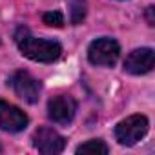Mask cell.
Returning a JSON list of instances; mask_svg holds the SVG:
<instances>
[{
    "instance_id": "obj_1",
    "label": "cell",
    "mask_w": 155,
    "mask_h": 155,
    "mask_svg": "<svg viewBox=\"0 0 155 155\" xmlns=\"http://www.w3.org/2000/svg\"><path fill=\"white\" fill-rule=\"evenodd\" d=\"M15 42L24 57L35 60V62H55L60 53L62 46L55 40L37 38L29 33L28 28H18L15 33Z\"/></svg>"
},
{
    "instance_id": "obj_2",
    "label": "cell",
    "mask_w": 155,
    "mask_h": 155,
    "mask_svg": "<svg viewBox=\"0 0 155 155\" xmlns=\"http://www.w3.org/2000/svg\"><path fill=\"white\" fill-rule=\"evenodd\" d=\"M148 133V119L144 115H131L115 126V137L122 146L137 144Z\"/></svg>"
},
{
    "instance_id": "obj_3",
    "label": "cell",
    "mask_w": 155,
    "mask_h": 155,
    "mask_svg": "<svg viewBox=\"0 0 155 155\" xmlns=\"http://www.w3.org/2000/svg\"><path fill=\"white\" fill-rule=\"evenodd\" d=\"M120 48L113 38L102 37L90 44L88 48V58L93 66H113L119 60Z\"/></svg>"
},
{
    "instance_id": "obj_4",
    "label": "cell",
    "mask_w": 155,
    "mask_h": 155,
    "mask_svg": "<svg viewBox=\"0 0 155 155\" xmlns=\"http://www.w3.org/2000/svg\"><path fill=\"white\" fill-rule=\"evenodd\" d=\"M9 86L15 90V93L22 101H26L29 104H35L40 97V91H42L40 82L28 71H15L9 79Z\"/></svg>"
},
{
    "instance_id": "obj_5",
    "label": "cell",
    "mask_w": 155,
    "mask_h": 155,
    "mask_svg": "<svg viewBox=\"0 0 155 155\" xmlns=\"http://www.w3.org/2000/svg\"><path fill=\"white\" fill-rule=\"evenodd\" d=\"M75 113H77V101L69 95H58L48 102V117L55 124H69Z\"/></svg>"
},
{
    "instance_id": "obj_6",
    "label": "cell",
    "mask_w": 155,
    "mask_h": 155,
    "mask_svg": "<svg viewBox=\"0 0 155 155\" xmlns=\"http://www.w3.org/2000/svg\"><path fill=\"white\" fill-rule=\"evenodd\" d=\"M33 146L44 155H57L64 150L66 139L51 128H38L33 135Z\"/></svg>"
},
{
    "instance_id": "obj_7",
    "label": "cell",
    "mask_w": 155,
    "mask_h": 155,
    "mask_svg": "<svg viewBox=\"0 0 155 155\" xmlns=\"http://www.w3.org/2000/svg\"><path fill=\"white\" fill-rule=\"evenodd\" d=\"M28 122H29V119L20 108L9 104L6 101H0V130L17 133V131H22L28 126Z\"/></svg>"
},
{
    "instance_id": "obj_8",
    "label": "cell",
    "mask_w": 155,
    "mask_h": 155,
    "mask_svg": "<svg viewBox=\"0 0 155 155\" xmlns=\"http://www.w3.org/2000/svg\"><path fill=\"white\" fill-rule=\"evenodd\" d=\"M155 64V53L150 48H140V49H133L126 60H124V71L131 73V75H144L148 71H151Z\"/></svg>"
},
{
    "instance_id": "obj_9",
    "label": "cell",
    "mask_w": 155,
    "mask_h": 155,
    "mask_svg": "<svg viewBox=\"0 0 155 155\" xmlns=\"http://www.w3.org/2000/svg\"><path fill=\"white\" fill-rule=\"evenodd\" d=\"M108 151H110L108 146L101 139H91V140H88V142H84L77 148V153H97V155L101 153V155H106Z\"/></svg>"
},
{
    "instance_id": "obj_10",
    "label": "cell",
    "mask_w": 155,
    "mask_h": 155,
    "mask_svg": "<svg viewBox=\"0 0 155 155\" xmlns=\"http://www.w3.org/2000/svg\"><path fill=\"white\" fill-rule=\"evenodd\" d=\"M69 13H71V24H81L86 17V2L84 0H68Z\"/></svg>"
},
{
    "instance_id": "obj_11",
    "label": "cell",
    "mask_w": 155,
    "mask_h": 155,
    "mask_svg": "<svg viewBox=\"0 0 155 155\" xmlns=\"http://www.w3.org/2000/svg\"><path fill=\"white\" fill-rule=\"evenodd\" d=\"M42 20H44V24H48L51 28H62L64 26V17L60 11H48L42 15Z\"/></svg>"
},
{
    "instance_id": "obj_12",
    "label": "cell",
    "mask_w": 155,
    "mask_h": 155,
    "mask_svg": "<svg viewBox=\"0 0 155 155\" xmlns=\"http://www.w3.org/2000/svg\"><path fill=\"white\" fill-rule=\"evenodd\" d=\"M151 11H153V8H148V13L151 15ZM150 26H153V20H151V17H150Z\"/></svg>"
},
{
    "instance_id": "obj_13",
    "label": "cell",
    "mask_w": 155,
    "mask_h": 155,
    "mask_svg": "<svg viewBox=\"0 0 155 155\" xmlns=\"http://www.w3.org/2000/svg\"><path fill=\"white\" fill-rule=\"evenodd\" d=\"M0 153H2V146H0Z\"/></svg>"
}]
</instances>
